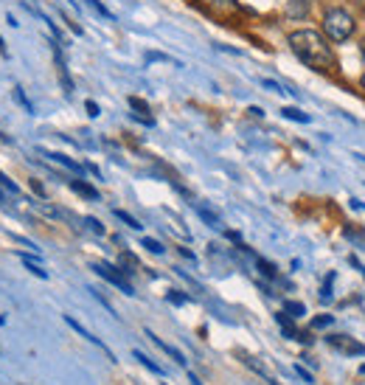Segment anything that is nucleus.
I'll return each instance as SVG.
<instances>
[{
	"label": "nucleus",
	"instance_id": "obj_41",
	"mask_svg": "<svg viewBox=\"0 0 365 385\" xmlns=\"http://www.w3.org/2000/svg\"><path fill=\"white\" fill-rule=\"evenodd\" d=\"M360 374H365V366H360Z\"/></svg>",
	"mask_w": 365,
	"mask_h": 385
},
{
	"label": "nucleus",
	"instance_id": "obj_6",
	"mask_svg": "<svg viewBox=\"0 0 365 385\" xmlns=\"http://www.w3.org/2000/svg\"><path fill=\"white\" fill-rule=\"evenodd\" d=\"M202 9H208L211 14H230L239 11V0H197Z\"/></svg>",
	"mask_w": 365,
	"mask_h": 385
},
{
	"label": "nucleus",
	"instance_id": "obj_9",
	"mask_svg": "<svg viewBox=\"0 0 365 385\" xmlns=\"http://www.w3.org/2000/svg\"><path fill=\"white\" fill-rule=\"evenodd\" d=\"M146 335H149V340H152V343H158V346H160V349H163V351H166V354H169V357H172L175 363H180V366H185V357H182V354H180V351H178V349H175V346H169V343H163L160 337H158V335H152V332H146Z\"/></svg>",
	"mask_w": 365,
	"mask_h": 385
},
{
	"label": "nucleus",
	"instance_id": "obj_31",
	"mask_svg": "<svg viewBox=\"0 0 365 385\" xmlns=\"http://www.w3.org/2000/svg\"><path fill=\"white\" fill-rule=\"evenodd\" d=\"M247 113H250V115H256V118H262V115H264V113H262V107H250Z\"/></svg>",
	"mask_w": 365,
	"mask_h": 385
},
{
	"label": "nucleus",
	"instance_id": "obj_7",
	"mask_svg": "<svg viewBox=\"0 0 365 385\" xmlns=\"http://www.w3.org/2000/svg\"><path fill=\"white\" fill-rule=\"evenodd\" d=\"M43 155H46V158H51L53 163L65 166L68 172H73L76 178H82V175H85V166H82V163H76V160H71V158H68V155H62V152H46V149H43Z\"/></svg>",
	"mask_w": 365,
	"mask_h": 385
},
{
	"label": "nucleus",
	"instance_id": "obj_23",
	"mask_svg": "<svg viewBox=\"0 0 365 385\" xmlns=\"http://www.w3.org/2000/svg\"><path fill=\"white\" fill-rule=\"evenodd\" d=\"M166 301H169V304H178V307H180V304H188L191 298H188V295H182L180 289H169V292H166Z\"/></svg>",
	"mask_w": 365,
	"mask_h": 385
},
{
	"label": "nucleus",
	"instance_id": "obj_2",
	"mask_svg": "<svg viewBox=\"0 0 365 385\" xmlns=\"http://www.w3.org/2000/svg\"><path fill=\"white\" fill-rule=\"evenodd\" d=\"M320 26H323V37H326L329 43H346V40H351V34H354V29H357L354 14H351L349 9H340V6L326 9Z\"/></svg>",
	"mask_w": 365,
	"mask_h": 385
},
{
	"label": "nucleus",
	"instance_id": "obj_20",
	"mask_svg": "<svg viewBox=\"0 0 365 385\" xmlns=\"http://www.w3.org/2000/svg\"><path fill=\"white\" fill-rule=\"evenodd\" d=\"M133 354H135V360H140V363H143V366H146V369L152 371V374H163V369H160V366H158V363H155L152 357H146L143 351H133Z\"/></svg>",
	"mask_w": 365,
	"mask_h": 385
},
{
	"label": "nucleus",
	"instance_id": "obj_34",
	"mask_svg": "<svg viewBox=\"0 0 365 385\" xmlns=\"http://www.w3.org/2000/svg\"><path fill=\"white\" fill-rule=\"evenodd\" d=\"M180 256H185V259H194V253H191L188 247H180Z\"/></svg>",
	"mask_w": 365,
	"mask_h": 385
},
{
	"label": "nucleus",
	"instance_id": "obj_5",
	"mask_svg": "<svg viewBox=\"0 0 365 385\" xmlns=\"http://www.w3.org/2000/svg\"><path fill=\"white\" fill-rule=\"evenodd\" d=\"M62 46H65V43H53V65H56V73H59V82H62L65 93L71 96V93H73V82H71V73H68V62H65Z\"/></svg>",
	"mask_w": 365,
	"mask_h": 385
},
{
	"label": "nucleus",
	"instance_id": "obj_26",
	"mask_svg": "<svg viewBox=\"0 0 365 385\" xmlns=\"http://www.w3.org/2000/svg\"><path fill=\"white\" fill-rule=\"evenodd\" d=\"M85 107H88V115H91V118H98V113H101V107H98V104H96L93 98H88V101H85Z\"/></svg>",
	"mask_w": 365,
	"mask_h": 385
},
{
	"label": "nucleus",
	"instance_id": "obj_22",
	"mask_svg": "<svg viewBox=\"0 0 365 385\" xmlns=\"http://www.w3.org/2000/svg\"><path fill=\"white\" fill-rule=\"evenodd\" d=\"M88 6H91L93 11H98L101 17H107V20H115V14H113V11H110L104 3H98V0H88Z\"/></svg>",
	"mask_w": 365,
	"mask_h": 385
},
{
	"label": "nucleus",
	"instance_id": "obj_42",
	"mask_svg": "<svg viewBox=\"0 0 365 385\" xmlns=\"http://www.w3.org/2000/svg\"><path fill=\"white\" fill-rule=\"evenodd\" d=\"M360 51H363V53H365V40H363V48H360Z\"/></svg>",
	"mask_w": 365,
	"mask_h": 385
},
{
	"label": "nucleus",
	"instance_id": "obj_3",
	"mask_svg": "<svg viewBox=\"0 0 365 385\" xmlns=\"http://www.w3.org/2000/svg\"><path fill=\"white\" fill-rule=\"evenodd\" d=\"M93 270H96L101 279H107L110 284H115L121 292L135 295V287L130 284V279H127V273H124L121 267H115V265H110V262H93Z\"/></svg>",
	"mask_w": 365,
	"mask_h": 385
},
{
	"label": "nucleus",
	"instance_id": "obj_17",
	"mask_svg": "<svg viewBox=\"0 0 365 385\" xmlns=\"http://www.w3.org/2000/svg\"><path fill=\"white\" fill-rule=\"evenodd\" d=\"M113 214H115V217H118V220H121V222H124V225H130V228H133V231H140V228H143V225H140V222H138L135 217H133V214H127V211H121V208H115V211H113Z\"/></svg>",
	"mask_w": 365,
	"mask_h": 385
},
{
	"label": "nucleus",
	"instance_id": "obj_12",
	"mask_svg": "<svg viewBox=\"0 0 365 385\" xmlns=\"http://www.w3.org/2000/svg\"><path fill=\"white\" fill-rule=\"evenodd\" d=\"M284 312H287L289 318H304V315H307V307H304L301 301H284Z\"/></svg>",
	"mask_w": 365,
	"mask_h": 385
},
{
	"label": "nucleus",
	"instance_id": "obj_28",
	"mask_svg": "<svg viewBox=\"0 0 365 385\" xmlns=\"http://www.w3.org/2000/svg\"><path fill=\"white\" fill-rule=\"evenodd\" d=\"M349 262H351V265H354V267H357V270H360V273H363V279H365V265H363V262H360V259H357V256H354V253H351V256H349Z\"/></svg>",
	"mask_w": 365,
	"mask_h": 385
},
{
	"label": "nucleus",
	"instance_id": "obj_25",
	"mask_svg": "<svg viewBox=\"0 0 365 385\" xmlns=\"http://www.w3.org/2000/svg\"><path fill=\"white\" fill-rule=\"evenodd\" d=\"M331 284H334V273H329V276H326V282H323V287H320V298H323V301H329V298H331Z\"/></svg>",
	"mask_w": 365,
	"mask_h": 385
},
{
	"label": "nucleus",
	"instance_id": "obj_38",
	"mask_svg": "<svg viewBox=\"0 0 365 385\" xmlns=\"http://www.w3.org/2000/svg\"><path fill=\"white\" fill-rule=\"evenodd\" d=\"M357 6H360V9L365 11V0H357Z\"/></svg>",
	"mask_w": 365,
	"mask_h": 385
},
{
	"label": "nucleus",
	"instance_id": "obj_29",
	"mask_svg": "<svg viewBox=\"0 0 365 385\" xmlns=\"http://www.w3.org/2000/svg\"><path fill=\"white\" fill-rule=\"evenodd\" d=\"M31 189H34L37 197H46V189H43V183H40V180H31Z\"/></svg>",
	"mask_w": 365,
	"mask_h": 385
},
{
	"label": "nucleus",
	"instance_id": "obj_36",
	"mask_svg": "<svg viewBox=\"0 0 365 385\" xmlns=\"http://www.w3.org/2000/svg\"><path fill=\"white\" fill-rule=\"evenodd\" d=\"M0 53H3V56H9V48H6V43H3V37H0Z\"/></svg>",
	"mask_w": 365,
	"mask_h": 385
},
{
	"label": "nucleus",
	"instance_id": "obj_8",
	"mask_svg": "<svg viewBox=\"0 0 365 385\" xmlns=\"http://www.w3.org/2000/svg\"><path fill=\"white\" fill-rule=\"evenodd\" d=\"M71 189L79 194V197H85V200H98V189H93L88 180H82V178H73L71 180Z\"/></svg>",
	"mask_w": 365,
	"mask_h": 385
},
{
	"label": "nucleus",
	"instance_id": "obj_24",
	"mask_svg": "<svg viewBox=\"0 0 365 385\" xmlns=\"http://www.w3.org/2000/svg\"><path fill=\"white\" fill-rule=\"evenodd\" d=\"M334 324V315H318V318H312V329H326V327H331Z\"/></svg>",
	"mask_w": 365,
	"mask_h": 385
},
{
	"label": "nucleus",
	"instance_id": "obj_40",
	"mask_svg": "<svg viewBox=\"0 0 365 385\" xmlns=\"http://www.w3.org/2000/svg\"><path fill=\"white\" fill-rule=\"evenodd\" d=\"M3 324H6V318H3V315H0V327H3Z\"/></svg>",
	"mask_w": 365,
	"mask_h": 385
},
{
	"label": "nucleus",
	"instance_id": "obj_33",
	"mask_svg": "<svg viewBox=\"0 0 365 385\" xmlns=\"http://www.w3.org/2000/svg\"><path fill=\"white\" fill-rule=\"evenodd\" d=\"M349 205H351V208H354V211H363V202H360V200H351V202H349Z\"/></svg>",
	"mask_w": 365,
	"mask_h": 385
},
{
	"label": "nucleus",
	"instance_id": "obj_18",
	"mask_svg": "<svg viewBox=\"0 0 365 385\" xmlns=\"http://www.w3.org/2000/svg\"><path fill=\"white\" fill-rule=\"evenodd\" d=\"M0 189H3V192H9L11 197H20V186H17L9 175H3V172H0Z\"/></svg>",
	"mask_w": 365,
	"mask_h": 385
},
{
	"label": "nucleus",
	"instance_id": "obj_15",
	"mask_svg": "<svg viewBox=\"0 0 365 385\" xmlns=\"http://www.w3.org/2000/svg\"><path fill=\"white\" fill-rule=\"evenodd\" d=\"M11 96H14V101H17V104H20V107H23V110H26L29 115L34 113V104H31V101L26 98V93H23V88H20V85H17L14 91H11Z\"/></svg>",
	"mask_w": 365,
	"mask_h": 385
},
{
	"label": "nucleus",
	"instance_id": "obj_37",
	"mask_svg": "<svg viewBox=\"0 0 365 385\" xmlns=\"http://www.w3.org/2000/svg\"><path fill=\"white\" fill-rule=\"evenodd\" d=\"M188 380H191V385H202L200 380H197V374H188Z\"/></svg>",
	"mask_w": 365,
	"mask_h": 385
},
{
	"label": "nucleus",
	"instance_id": "obj_30",
	"mask_svg": "<svg viewBox=\"0 0 365 385\" xmlns=\"http://www.w3.org/2000/svg\"><path fill=\"white\" fill-rule=\"evenodd\" d=\"M295 340H301V343H312V335H309V332H298Z\"/></svg>",
	"mask_w": 365,
	"mask_h": 385
},
{
	"label": "nucleus",
	"instance_id": "obj_11",
	"mask_svg": "<svg viewBox=\"0 0 365 385\" xmlns=\"http://www.w3.org/2000/svg\"><path fill=\"white\" fill-rule=\"evenodd\" d=\"M281 115H284V118H289V121H298V124H309V115H307V113H301L298 107H284V110H281Z\"/></svg>",
	"mask_w": 365,
	"mask_h": 385
},
{
	"label": "nucleus",
	"instance_id": "obj_32",
	"mask_svg": "<svg viewBox=\"0 0 365 385\" xmlns=\"http://www.w3.org/2000/svg\"><path fill=\"white\" fill-rule=\"evenodd\" d=\"M228 240L230 242H242V234H236V231H228Z\"/></svg>",
	"mask_w": 365,
	"mask_h": 385
},
{
	"label": "nucleus",
	"instance_id": "obj_14",
	"mask_svg": "<svg viewBox=\"0 0 365 385\" xmlns=\"http://www.w3.org/2000/svg\"><path fill=\"white\" fill-rule=\"evenodd\" d=\"M17 256L23 259L26 270H31V273H34L37 279H48V273H46V270H43V267H40V265H37V262H31V256H29V253H17Z\"/></svg>",
	"mask_w": 365,
	"mask_h": 385
},
{
	"label": "nucleus",
	"instance_id": "obj_10",
	"mask_svg": "<svg viewBox=\"0 0 365 385\" xmlns=\"http://www.w3.org/2000/svg\"><path fill=\"white\" fill-rule=\"evenodd\" d=\"M65 324H68V327H71V329H76V332H79V335H82V337H88V340H91V343H96V346H101V349H104V343H101V340H98V337H93L91 332H88V329H85V327H82V324H79V321H76V318H71V315H65Z\"/></svg>",
	"mask_w": 365,
	"mask_h": 385
},
{
	"label": "nucleus",
	"instance_id": "obj_43",
	"mask_svg": "<svg viewBox=\"0 0 365 385\" xmlns=\"http://www.w3.org/2000/svg\"><path fill=\"white\" fill-rule=\"evenodd\" d=\"M304 3H309V0H304Z\"/></svg>",
	"mask_w": 365,
	"mask_h": 385
},
{
	"label": "nucleus",
	"instance_id": "obj_27",
	"mask_svg": "<svg viewBox=\"0 0 365 385\" xmlns=\"http://www.w3.org/2000/svg\"><path fill=\"white\" fill-rule=\"evenodd\" d=\"M295 374H298V377H301L304 383H315V380H312V374H309L307 369H301V366H295Z\"/></svg>",
	"mask_w": 365,
	"mask_h": 385
},
{
	"label": "nucleus",
	"instance_id": "obj_19",
	"mask_svg": "<svg viewBox=\"0 0 365 385\" xmlns=\"http://www.w3.org/2000/svg\"><path fill=\"white\" fill-rule=\"evenodd\" d=\"M140 245L149 250V253H155V256H160V253H166V247H163V242H158V240H152V237H143L140 240Z\"/></svg>",
	"mask_w": 365,
	"mask_h": 385
},
{
	"label": "nucleus",
	"instance_id": "obj_39",
	"mask_svg": "<svg viewBox=\"0 0 365 385\" xmlns=\"http://www.w3.org/2000/svg\"><path fill=\"white\" fill-rule=\"evenodd\" d=\"M360 85H363V91H365V73H363V79H360Z\"/></svg>",
	"mask_w": 365,
	"mask_h": 385
},
{
	"label": "nucleus",
	"instance_id": "obj_4",
	"mask_svg": "<svg viewBox=\"0 0 365 385\" xmlns=\"http://www.w3.org/2000/svg\"><path fill=\"white\" fill-rule=\"evenodd\" d=\"M326 343L331 346V349H337L340 354H349V357H363L365 354V346L360 343V340H354V337H349V335H329L326 337Z\"/></svg>",
	"mask_w": 365,
	"mask_h": 385
},
{
	"label": "nucleus",
	"instance_id": "obj_1",
	"mask_svg": "<svg viewBox=\"0 0 365 385\" xmlns=\"http://www.w3.org/2000/svg\"><path fill=\"white\" fill-rule=\"evenodd\" d=\"M287 43H289V51L312 71L318 73H334L337 71V56L329 46V40L315 31V29H295L287 34Z\"/></svg>",
	"mask_w": 365,
	"mask_h": 385
},
{
	"label": "nucleus",
	"instance_id": "obj_21",
	"mask_svg": "<svg viewBox=\"0 0 365 385\" xmlns=\"http://www.w3.org/2000/svg\"><path fill=\"white\" fill-rule=\"evenodd\" d=\"M85 225H88V231L96 234V237H104V234H107V231H104V225H101L96 217H85Z\"/></svg>",
	"mask_w": 365,
	"mask_h": 385
},
{
	"label": "nucleus",
	"instance_id": "obj_16",
	"mask_svg": "<svg viewBox=\"0 0 365 385\" xmlns=\"http://www.w3.org/2000/svg\"><path fill=\"white\" fill-rule=\"evenodd\" d=\"M197 214L202 217V222H208L211 228H222V222H220V217L217 214H211L208 208H202V205H197Z\"/></svg>",
	"mask_w": 365,
	"mask_h": 385
},
{
	"label": "nucleus",
	"instance_id": "obj_35",
	"mask_svg": "<svg viewBox=\"0 0 365 385\" xmlns=\"http://www.w3.org/2000/svg\"><path fill=\"white\" fill-rule=\"evenodd\" d=\"M0 205H9V197H6V192L0 189Z\"/></svg>",
	"mask_w": 365,
	"mask_h": 385
},
{
	"label": "nucleus",
	"instance_id": "obj_13",
	"mask_svg": "<svg viewBox=\"0 0 365 385\" xmlns=\"http://www.w3.org/2000/svg\"><path fill=\"white\" fill-rule=\"evenodd\" d=\"M256 267H259V273H262L264 279H278V267H275L273 262H267V259H256Z\"/></svg>",
	"mask_w": 365,
	"mask_h": 385
}]
</instances>
